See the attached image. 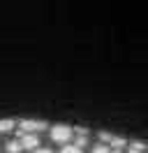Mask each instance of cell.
Wrapping results in <instances>:
<instances>
[{"label": "cell", "mask_w": 148, "mask_h": 153, "mask_svg": "<svg viewBox=\"0 0 148 153\" xmlns=\"http://www.w3.org/2000/svg\"><path fill=\"white\" fill-rule=\"evenodd\" d=\"M14 121L12 118H0V132H9V130H14Z\"/></svg>", "instance_id": "obj_6"}, {"label": "cell", "mask_w": 148, "mask_h": 153, "mask_svg": "<svg viewBox=\"0 0 148 153\" xmlns=\"http://www.w3.org/2000/svg\"><path fill=\"white\" fill-rule=\"evenodd\" d=\"M111 153H123V151H120V149H111Z\"/></svg>", "instance_id": "obj_11"}, {"label": "cell", "mask_w": 148, "mask_h": 153, "mask_svg": "<svg viewBox=\"0 0 148 153\" xmlns=\"http://www.w3.org/2000/svg\"><path fill=\"white\" fill-rule=\"evenodd\" d=\"M60 153H83V151L79 149V146H74V144H65V149Z\"/></svg>", "instance_id": "obj_8"}, {"label": "cell", "mask_w": 148, "mask_h": 153, "mask_svg": "<svg viewBox=\"0 0 148 153\" xmlns=\"http://www.w3.org/2000/svg\"><path fill=\"white\" fill-rule=\"evenodd\" d=\"M18 142H21V146H23V149H33V151H37V149H39V137H37V134L18 132Z\"/></svg>", "instance_id": "obj_4"}, {"label": "cell", "mask_w": 148, "mask_h": 153, "mask_svg": "<svg viewBox=\"0 0 148 153\" xmlns=\"http://www.w3.org/2000/svg\"><path fill=\"white\" fill-rule=\"evenodd\" d=\"M92 153H111V149L107 146V144H97V146L92 149Z\"/></svg>", "instance_id": "obj_9"}, {"label": "cell", "mask_w": 148, "mask_h": 153, "mask_svg": "<svg viewBox=\"0 0 148 153\" xmlns=\"http://www.w3.org/2000/svg\"><path fill=\"white\" fill-rule=\"evenodd\" d=\"M21 151H23V146H21V142H18V139L7 142V153H21Z\"/></svg>", "instance_id": "obj_7"}, {"label": "cell", "mask_w": 148, "mask_h": 153, "mask_svg": "<svg viewBox=\"0 0 148 153\" xmlns=\"http://www.w3.org/2000/svg\"><path fill=\"white\" fill-rule=\"evenodd\" d=\"M72 134H74V130L70 128V125H53L51 128V139L53 142H58V144H67L70 139H72Z\"/></svg>", "instance_id": "obj_1"}, {"label": "cell", "mask_w": 148, "mask_h": 153, "mask_svg": "<svg viewBox=\"0 0 148 153\" xmlns=\"http://www.w3.org/2000/svg\"><path fill=\"white\" fill-rule=\"evenodd\" d=\"M100 139L109 149H123L125 144H127V139L125 137H120V134H111V132H100Z\"/></svg>", "instance_id": "obj_3"}, {"label": "cell", "mask_w": 148, "mask_h": 153, "mask_svg": "<svg viewBox=\"0 0 148 153\" xmlns=\"http://www.w3.org/2000/svg\"><path fill=\"white\" fill-rule=\"evenodd\" d=\"M35 153H53V151H51V149H37Z\"/></svg>", "instance_id": "obj_10"}, {"label": "cell", "mask_w": 148, "mask_h": 153, "mask_svg": "<svg viewBox=\"0 0 148 153\" xmlns=\"http://www.w3.org/2000/svg\"><path fill=\"white\" fill-rule=\"evenodd\" d=\"M144 151H146L144 142H130V146H127V153H144Z\"/></svg>", "instance_id": "obj_5"}, {"label": "cell", "mask_w": 148, "mask_h": 153, "mask_svg": "<svg viewBox=\"0 0 148 153\" xmlns=\"http://www.w3.org/2000/svg\"><path fill=\"white\" fill-rule=\"evenodd\" d=\"M46 130V123L44 121H37V118H26V121H21L18 123V132H28V134H37Z\"/></svg>", "instance_id": "obj_2"}]
</instances>
